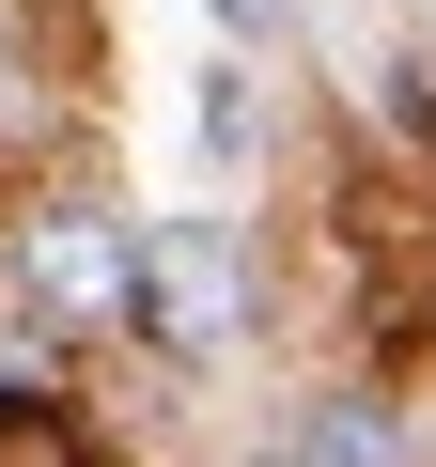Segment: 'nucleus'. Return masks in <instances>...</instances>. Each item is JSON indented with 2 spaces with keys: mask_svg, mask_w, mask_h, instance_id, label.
Wrapping results in <instances>:
<instances>
[{
  "mask_svg": "<svg viewBox=\"0 0 436 467\" xmlns=\"http://www.w3.org/2000/svg\"><path fill=\"white\" fill-rule=\"evenodd\" d=\"M0 467H78V436H63V420H32V405H0Z\"/></svg>",
  "mask_w": 436,
  "mask_h": 467,
  "instance_id": "nucleus-4",
  "label": "nucleus"
},
{
  "mask_svg": "<svg viewBox=\"0 0 436 467\" xmlns=\"http://www.w3.org/2000/svg\"><path fill=\"white\" fill-rule=\"evenodd\" d=\"M281 467H405V420H389L374 389H343V405H312V420L281 436Z\"/></svg>",
  "mask_w": 436,
  "mask_h": 467,
  "instance_id": "nucleus-3",
  "label": "nucleus"
},
{
  "mask_svg": "<svg viewBox=\"0 0 436 467\" xmlns=\"http://www.w3.org/2000/svg\"><path fill=\"white\" fill-rule=\"evenodd\" d=\"M16 296H32L47 327H109V312L140 296V234H109V218H78V202L32 218V234H16Z\"/></svg>",
  "mask_w": 436,
  "mask_h": 467,
  "instance_id": "nucleus-2",
  "label": "nucleus"
},
{
  "mask_svg": "<svg viewBox=\"0 0 436 467\" xmlns=\"http://www.w3.org/2000/svg\"><path fill=\"white\" fill-rule=\"evenodd\" d=\"M171 358H218L250 327V250H234V218H171V234H140V296H125Z\"/></svg>",
  "mask_w": 436,
  "mask_h": 467,
  "instance_id": "nucleus-1",
  "label": "nucleus"
},
{
  "mask_svg": "<svg viewBox=\"0 0 436 467\" xmlns=\"http://www.w3.org/2000/svg\"><path fill=\"white\" fill-rule=\"evenodd\" d=\"M281 16H296V0H218V32H250V47H265Z\"/></svg>",
  "mask_w": 436,
  "mask_h": 467,
  "instance_id": "nucleus-5",
  "label": "nucleus"
}]
</instances>
